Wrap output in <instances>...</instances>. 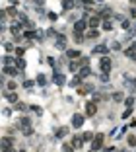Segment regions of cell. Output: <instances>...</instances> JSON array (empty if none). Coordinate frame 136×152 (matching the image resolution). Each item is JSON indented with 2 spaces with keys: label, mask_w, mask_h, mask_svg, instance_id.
Listing matches in <instances>:
<instances>
[{
  "label": "cell",
  "mask_w": 136,
  "mask_h": 152,
  "mask_svg": "<svg viewBox=\"0 0 136 152\" xmlns=\"http://www.w3.org/2000/svg\"><path fill=\"white\" fill-rule=\"evenodd\" d=\"M99 68H101V72L109 74V72H111V68H113V60H111L107 55H103V57L99 59Z\"/></svg>",
  "instance_id": "cell-1"
},
{
  "label": "cell",
  "mask_w": 136,
  "mask_h": 152,
  "mask_svg": "<svg viewBox=\"0 0 136 152\" xmlns=\"http://www.w3.org/2000/svg\"><path fill=\"white\" fill-rule=\"evenodd\" d=\"M68 37H66L64 33H58L57 35V41H55V47H57L58 51H66V49H68Z\"/></svg>",
  "instance_id": "cell-2"
},
{
  "label": "cell",
  "mask_w": 136,
  "mask_h": 152,
  "mask_svg": "<svg viewBox=\"0 0 136 152\" xmlns=\"http://www.w3.org/2000/svg\"><path fill=\"white\" fill-rule=\"evenodd\" d=\"M86 29H90L88 18H80V20H76V22H74V31H82V33H84Z\"/></svg>",
  "instance_id": "cell-3"
},
{
  "label": "cell",
  "mask_w": 136,
  "mask_h": 152,
  "mask_svg": "<svg viewBox=\"0 0 136 152\" xmlns=\"http://www.w3.org/2000/svg\"><path fill=\"white\" fill-rule=\"evenodd\" d=\"M84 121H86V117L84 115H82V113H74V115H72V127H74V129H82V127H84Z\"/></svg>",
  "instance_id": "cell-4"
},
{
  "label": "cell",
  "mask_w": 136,
  "mask_h": 152,
  "mask_svg": "<svg viewBox=\"0 0 136 152\" xmlns=\"http://www.w3.org/2000/svg\"><path fill=\"white\" fill-rule=\"evenodd\" d=\"M52 82H55V84H57V86L60 88V86H64V84H66V76H64L62 72L55 70V74H52Z\"/></svg>",
  "instance_id": "cell-5"
},
{
  "label": "cell",
  "mask_w": 136,
  "mask_h": 152,
  "mask_svg": "<svg viewBox=\"0 0 136 152\" xmlns=\"http://www.w3.org/2000/svg\"><path fill=\"white\" fill-rule=\"evenodd\" d=\"M109 51H111V47H107V45H97V47H93V49H91V57H95V55H109Z\"/></svg>",
  "instance_id": "cell-6"
},
{
  "label": "cell",
  "mask_w": 136,
  "mask_h": 152,
  "mask_svg": "<svg viewBox=\"0 0 136 152\" xmlns=\"http://www.w3.org/2000/svg\"><path fill=\"white\" fill-rule=\"evenodd\" d=\"M86 115L88 117H95L97 115V103L95 101H88L86 103Z\"/></svg>",
  "instance_id": "cell-7"
},
{
  "label": "cell",
  "mask_w": 136,
  "mask_h": 152,
  "mask_svg": "<svg viewBox=\"0 0 136 152\" xmlns=\"http://www.w3.org/2000/svg\"><path fill=\"white\" fill-rule=\"evenodd\" d=\"M82 82H84V78H82V76H80V74H74V76H72V78H70V82H68V86H70V88H80V86H82Z\"/></svg>",
  "instance_id": "cell-8"
},
{
  "label": "cell",
  "mask_w": 136,
  "mask_h": 152,
  "mask_svg": "<svg viewBox=\"0 0 136 152\" xmlns=\"http://www.w3.org/2000/svg\"><path fill=\"white\" fill-rule=\"evenodd\" d=\"M66 57L70 60H76V59L82 57V51H80V49H66Z\"/></svg>",
  "instance_id": "cell-9"
},
{
  "label": "cell",
  "mask_w": 136,
  "mask_h": 152,
  "mask_svg": "<svg viewBox=\"0 0 136 152\" xmlns=\"http://www.w3.org/2000/svg\"><path fill=\"white\" fill-rule=\"evenodd\" d=\"M2 72H4V74H10V76L14 78V76H18V74H19V68H18L16 65H14V66L8 65V66H4V68H2Z\"/></svg>",
  "instance_id": "cell-10"
},
{
  "label": "cell",
  "mask_w": 136,
  "mask_h": 152,
  "mask_svg": "<svg viewBox=\"0 0 136 152\" xmlns=\"http://www.w3.org/2000/svg\"><path fill=\"white\" fill-rule=\"evenodd\" d=\"M72 41H74V43H78V45H82V43L86 41V35H84L82 31H72Z\"/></svg>",
  "instance_id": "cell-11"
},
{
  "label": "cell",
  "mask_w": 136,
  "mask_h": 152,
  "mask_svg": "<svg viewBox=\"0 0 136 152\" xmlns=\"http://www.w3.org/2000/svg\"><path fill=\"white\" fill-rule=\"evenodd\" d=\"M80 68H82V62H80V60H70V62H68V70H70V72H74L76 74L78 70H80Z\"/></svg>",
  "instance_id": "cell-12"
},
{
  "label": "cell",
  "mask_w": 136,
  "mask_h": 152,
  "mask_svg": "<svg viewBox=\"0 0 136 152\" xmlns=\"http://www.w3.org/2000/svg\"><path fill=\"white\" fill-rule=\"evenodd\" d=\"M76 8V0H62V10L64 12H70Z\"/></svg>",
  "instance_id": "cell-13"
},
{
  "label": "cell",
  "mask_w": 136,
  "mask_h": 152,
  "mask_svg": "<svg viewBox=\"0 0 136 152\" xmlns=\"http://www.w3.org/2000/svg\"><path fill=\"white\" fill-rule=\"evenodd\" d=\"M97 37H99V29L97 27H91V29L86 31V39H97Z\"/></svg>",
  "instance_id": "cell-14"
},
{
  "label": "cell",
  "mask_w": 136,
  "mask_h": 152,
  "mask_svg": "<svg viewBox=\"0 0 136 152\" xmlns=\"http://www.w3.org/2000/svg\"><path fill=\"white\" fill-rule=\"evenodd\" d=\"M35 82H37L39 86H47V84H49V78H47L43 72H39L37 76H35Z\"/></svg>",
  "instance_id": "cell-15"
},
{
  "label": "cell",
  "mask_w": 136,
  "mask_h": 152,
  "mask_svg": "<svg viewBox=\"0 0 136 152\" xmlns=\"http://www.w3.org/2000/svg\"><path fill=\"white\" fill-rule=\"evenodd\" d=\"M4 98H6L10 103H18V94L16 92H6V90H4Z\"/></svg>",
  "instance_id": "cell-16"
},
{
  "label": "cell",
  "mask_w": 136,
  "mask_h": 152,
  "mask_svg": "<svg viewBox=\"0 0 136 152\" xmlns=\"http://www.w3.org/2000/svg\"><path fill=\"white\" fill-rule=\"evenodd\" d=\"M88 24H90V29H91V27L101 26L103 22H101V18H99V16H93V18H88Z\"/></svg>",
  "instance_id": "cell-17"
},
{
  "label": "cell",
  "mask_w": 136,
  "mask_h": 152,
  "mask_svg": "<svg viewBox=\"0 0 136 152\" xmlns=\"http://www.w3.org/2000/svg\"><path fill=\"white\" fill-rule=\"evenodd\" d=\"M78 74L82 76V78H88V76H91V66L88 65V66H82L80 70H78Z\"/></svg>",
  "instance_id": "cell-18"
},
{
  "label": "cell",
  "mask_w": 136,
  "mask_h": 152,
  "mask_svg": "<svg viewBox=\"0 0 136 152\" xmlns=\"http://www.w3.org/2000/svg\"><path fill=\"white\" fill-rule=\"evenodd\" d=\"M72 146H74V148H80V146L84 144V139H82V137H80V135H74V137H72Z\"/></svg>",
  "instance_id": "cell-19"
},
{
  "label": "cell",
  "mask_w": 136,
  "mask_h": 152,
  "mask_svg": "<svg viewBox=\"0 0 136 152\" xmlns=\"http://www.w3.org/2000/svg\"><path fill=\"white\" fill-rule=\"evenodd\" d=\"M123 53H124V57H128L130 60H134V62H136V49H132V47H128V49H124Z\"/></svg>",
  "instance_id": "cell-20"
},
{
  "label": "cell",
  "mask_w": 136,
  "mask_h": 152,
  "mask_svg": "<svg viewBox=\"0 0 136 152\" xmlns=\"http://www.w3.org/2000/svg\"><path fill=\"white\" fill-rule=\"evenodd\" d=\"M111 96H113V101H117V103L124 101V98H126V96H124V92H113Z\"/></svg>",
  "instance_id": "cell-21"
},
{
  "label": "cell",
  "mask_w": 136,
  "mask_h": 152,
  "mask_svg": "<svg viewBox=\"0 0 136 152\" xmlns=\"http://www.w3.org/2000/svg\"><path fill=\"white\" fill-rule=\"evenodd\" d=\"M66 133H68V129H66V127H58L57 131H55V137H57V139H64Z\"/></svg>",
  "instance_id": "cell-22"
},
{
  "label": "cell",
  "mask_w": 136,
  "mask_h": 152,
  "mask_svg": "<svg viewBox=\"0 0 136 152\" xmlns=\"http://www.w3.org/2000/svg\"><path fill=\"white\" fill-rule=\"evenodd\" d=\"M14 65L18 66L19 70H23V68H26V66H27V62H26V59H23V57H18V59H16V62H14Z\"/></svg>",
  "instance_id": "cell-23"
},
{
  "label": "cell",
  "mask_w": 136,
  "mask_h": 152,
  "mask_svg": "<svg viewBox=\"0 0 136 152\" xmlns=\"http://www.w3.org/2000/svg\"><path fill=\"white\" fill-rule=\"evenodd\" d=\"M2 62H4V66H8V65H14L16 59H14L12 55H4V57H2Z\"/></svg>",
  "instance_id": "cell-24"
},
{
  "label": "cell",
  "mask_w": 136,
  "mask_h": 152,
  "mask_svg": "<svg viewBox=\"0 0 136 152\" xmlns=\"http://www.w3.org/2000/svg\"><path fill=\"white\" fill-rule=\"evenodd\" d=\"M123 103H124L126 107H132V105L136 103V96H128V98H124V101H123Z\"/></svg>",
  "instance_id": "cell-25"
},
{
  "label": "cell",
  "mask_w": 136,
  "mask_h": 152,
  "mask_svg": "<svg viewBox=\"0 0 136 152\" xmlns=\"http://www.w3.org/2000/svg\"><path fill=\"white\" fill-rule=\"evenodd\" d=\"M82 139H84V142H90V140H93V139H95V135H93L91 131H86L84 135H82Z\"/></svg>",
  "instance_id": "cell-26"
},
{
  "label": "cell",
  "mask_w": 136,
  "mask_h": 152,
  "mask_svg": "<svg viewBox=\"0 0 136 152\" xmlns=\"http://www.w3.org/2000/svg\"><path fill=\"white\" fill-rule=\"evenodd\" d=\"M29 109H31L35 115H43V107H41V105H35V103H31V105H29Z\"/></svg>",
  "instance_id": "cell-27"
},
{
  "label": "cell",
  "mask_w": 136,
  "mask_h": 152,
  "mask_svg": "<svg viewBox=\"0 0 136 152\" xmlns=\"http://www.w3.org/2000/svg\"><path fill=\"white\" fill-rule=\"evenodd\" d=\"M101 27H103L105 31H113V22H111V20H103Z\"/></svg>",
  "instance_id": "cell-28"
},
{
  "label": "cell",
  "mask_w": 136,
  "mask_h": 152,
  "mask_svg": "<svg viewBox=\"0 0 136 152\" xmlns=\"http://www.w3.org/2000/svg\"><path fill=\"white\" fill-rule=\"evenodd\" d=\"M132 113H134V109H132V107H126V109L121 113V117H123V119H128V117H132Z\"/></svg>",
  "instance_id": "cell-29"
},
{
  "label": "cell",
  "mask_w": 136,
  "mask_h": 152,
  "mask_svg": "<svg viewBox=\"0 0 136 152\" xmlns=\"http://www.w3.org/2000/svg\"><path fill=\"white\" fill-rule=\"evenodd\" d=\"M111 51H123V43L121 41H113L111 43Z\"/></svg>",
  "instance_id": "cell-30"
},
{
  "label": "cell",
  "mask_w": 136,
  "mask_h": 152,
  "mask_svg": "<svg viewBox=\"0 0 136 152\" xmlns=\"http://www.w3.org/2000/svg\"><path fill=\"white\" fill-rule=\"evenodd\" d=\"M126 144H128L130 148H136V137H134V135H128V139H126Z\"/></svg>",
  "instance_id": "cell-31"
},
{
  "label": "cell",
  "mask_w": 136,
  "mask_h": 152,
  "mask_svg": "<svg viewBox=\"0 0 136 152\" xmlns=\"http://www.w3.org/2000/svg\"><path fill=\"white\" fill-rule=\"evenodd\" d=\"M4 51H6V53H16V47H14V43H4Z\"/></svg>",
  "instance_id": "cell-32"
},
{
  "label": "cell",
  "mask_w": 136,
  "mask_h": 152,
  "mask_svg": "<svg viewBox=\"0 0 136 152\" xmlns=\"http://www.w3.org/2000/svg\"><path fill=\"white\" fill-rule=\"evenodd\" d=\"M35 84H37V82H35V80H29V78H27L26 82H23V88H26V90H31V88L35 86Z\"/></svg>",
  "instance_id": "cell-33"
},
{
  "label": "cell",
  "mask_w": 136,
  "mask_h": 152,
  "mask_svg": "<svg viewBox=\"0 0 136 152\" xmlns=\"http://www.w3.org/2000/svg\"><path fill=\"white\" fill-rule=\"evenodd\" d=\"M4 88H8L10 92H16V88H18V82H14V80H10V82H8V84H6Z\"/></svg>",
  "instance_id": "cell-34"
},
{
  "label": "cell",
  "mask_w": 136,
  "mask_h": 152,
  "mask_svg": "<svg viewBox=\"0 0 136 152\" xmlns=\"http://www.w3.org/2000/svg\"><path fill=\"white\" fill-rule=\"evenodd\" d=\"M6 12L10 14L12 18H14V16H19V14H18V10H16V6H10V8H6Z\"/></svg>",
  "instance_id": "cell-35"
},
{
  "label": "cell",
  "mask_w": 136,
  "mask_h": 152,
  "mask_svg": "<svg viewBox=\"0 0 136 152\" xmlns=\"http://www.w3.org/2000/svg\"><path fill=\"white\" fill-rule=\"evenodd\" d=\"M26 109H29V105H26V103H18V105H16V111H26Z\"/></svg>",
  "instance_id": "cell-36"
},
{
  "label": "cell",
  "mask_w": 136,
  "mask_h": 152,
  "mask_svg": "<svg viewBox=\"0 0 136 152\" xmlns=\"http://www.w3.org/2000/svg\"><path fill=\"white\" fill-rule=\"evenodd\" d=\"M16 55L18 57H23L26 55V47H16Z\"/></svg>",
  "instance_id": "cell-37"
},
{
  "label": "cell",
  "mask_w": 136,
  "mask_h": 152,
  "mask_svg": "<svg viewBox=\"0 0 136 152\" xmlns=\"http://www.w3.org/2000/svg\"><path fill=\"white\" fill-rule=\"evenodd\" d=\"M121 27H123V29H130V20H126V18H124V20L121 22Z\"/></svg>",
  "instance_id": "cell-38"
},
{
  "label": "cell",
  "mask_w": 136,
  "mask_h": 152,
  "mask_svg": "<svg viewBox=\"0 0 136 152\" xmlns=\"http://www.w3.org/2000/svg\"><path fill=\"white\" fill-rule=\"evenodd\" d=\"M62 152H74V146H72V142H70V144H62Z\"/></svg>",
  "instance_id": "cell-39"
},
{
  "label": "cell",
  "mask_w": 136,
  "mask_h": 152,
  "mask_svg": "<svg viewBox=\"0 0 136 152\" xmlns=\"http://www.w3.org/2000/svg\"><path fill=\"white\" fill-rule=\"evenodd\" d=\"M47 18H49V20H51V22H57V20H58L57 12H49V14H47Z\"/></svg>",
  "instance_id": "cell-40"
},
{
  "label": "cell",
  "mask_w": 136,
  "mask_h": 152,
  "mask_svg": "<svg viewBox=\"0 0 136 152\" xmlns=\"http://www.w3.org/2000/svg\"><path fill=\"white\" fill-rule=\"evenodd\" d=\"M23 135H26V137L33 135V127H31V125H29V127H23Z\"/></svg>",
  "instance_id": "cell-41"
},
{
  "label": "cell",
  "mask_w": 136,
  "mask_h": 152,
  "mask_svg": "<svg viewBox=\"0 0 136 152\" xmlns=\"http://www.w3.org/2000/svg\"><path fill=\"white\" fill-rule=\"evenodd\" d=\"M47 35H49V37H57L58 33H57V29H55V27H51V29H47Z\"/></svg>",
  "instance_id": "cell-42"
},
{
  "label": "cell",
  "mask_w": 136,
  "mask_h": 152,
  "mask_svg": "<svg viewBox=\"0 0 136 152\" xmlns=\"http://www.w3.org/2000/svg\"><path fill=\"white\" fill-rule=\"evenodd\" d=\"M99 80H101V82H103V84H107V82H109V74H101V76H99Z\"/></svg>",
  "instance_id": "cell-43"
},
{
  "label": "cell",
  "mask_w": 136,
  "mask_h": 152,
  "mask_svg": "<svg viewBox=\"0 0 136 152\" xmlns=\"http://www.w3.org/2000/svg\"><path fill=\"white\" fill-rule=\"evenodd\" d=\"M47 62H49V66H55L57 68V60L52 59V57H47Z\"/></svg>",
  "instance_id": "cell-44"
},
{
  "label": "cell",
  "mask_w": 136,
  "mask_h": 152,
  "mask_svg": "<svg viewBox=\"0 0 136 152\" xmlns=\"http://www.w3.org/2000/svg\"><path fill=\"white\" fill-rule=\"evenodd\" d=\"M130 18H132V20H136V6H130Z\"/></svg>",
  "instance_id": "cell-45"
},
{
  "label": "cell",
  "mask_w": 136,
  "mask_h": 152,
  "mask_svg": "<svg viewBox=\"0 0 136 152\" xmlns=\"http://www.w3.org/2000/svg\"><path fill=\"white\" fill-rule=\"evenodd\" d=\"M2 113H4V117H8L12 111H10V107H4V109H2Z\"/></svg>",
  "instance_id": "cell-46"
},
{
  "label": "cell",
  "mask_w": 136,
  "mask_h": 152,
  "mask_svg": "<svg viewBox=\"0 0 136 152\" xmlns=\"http://www.w3.org/2000/svg\"><path fill=\"white\" fill-rule=\"evenodd\" d=\"M33 2H35V4H37V6H41V4H43V2H45V0H33Z\"/></svg>",
  "instance_id": "cell-47"
},
{
  "label": "cell",
  "mask_w": 136,
  "mask_h": 152,
  "mask_svg": "<svg viewBox=\"0 0 136 152\" xmlns=\"http://www.w3.org/2000/svg\"><path fill=\"white\" fill-rule=\"evenodd\" d=\"M130 6H136V0H130Z\"/></svg>",
  "instance_id": "cell-48"
},
{
  "label": "cell",
  "mask_w": 136,
  "mask_h": 152,
  "mask_svg": "<svg viewBox=\"0 0 136 152\" xmlns=\"http://www.w3.org/2000/svg\"><path fill=\"white\" fill-rule=\"evenodd\" d=\"M132 88H134V90H136V78H134V82H132Z\"/></svg>",
  "instance_id": "cell-49"
},
{
  "label": "cell",
  "mask_w": 136,
  "mask_h": 152,
  "mask_svg": "<svg viewBox=\"0 0 136 152\" xmlns=\"http://www.w3.org/2000/svg\"><path fill=\"white\" fill-rule=\"evenodd\" d=\"M130 47H132V49H136V41H134V43H132V45H130Z\"/></svg>",
  "instance_id": "cell-50"
},
{
  "label": "cell",
  "mask_w": 136,
  "mask_h": 152,
  "mask_svg": "<svg viewBox=\"0 0 136 152\" xmlns=\"http://www.w3.org/2000/svg\"><path fill=\"white\" fill-rule=\"evenodd\" d=\"M97 2H103V0H97Z\"/></svg>",
  "instance_id": "cell-51"
},
{
  "label": "cell",
  "mask_w": 136,
  "mask_h": 152,
  "mask_svg": "<svg viewBox=\"0 0 136 152\" xmlns=\"http://www.w3.org/2000/svg\"><path fill=\"white\" fill-rule=\"evenodd\" d=\"M90 152H93V150H91V148H90Z\"/></svg>",
  "instance_id": "cell-52"
},
{
  "label": "cell",
  "mask_w": 136,
  "mask_h": 152,
  "mask_svg": "<svg viewBox=\"0 0 136 152\" xmlns=\"http://www.w3.org/2000/svg\"><path fill=\"white\" fill-rule=\"evenodd\" d=\"M21 152H26V150H21Z\"/></svg>",
  "instance_id": "cell-53"
}]
</instances>
